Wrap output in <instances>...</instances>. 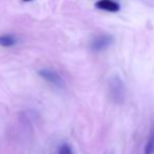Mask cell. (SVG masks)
Instances as JSON below:
<instances>
[{
    "mask_svg": "<svg viewBox=\"0 0 154 154\" xmlns=\"http://www.w3.org/2000/svg\"><path fill=\"white\" fill-rule=\"evenodd\" d=\"M108 93L110 100L116 104H122L126 97V89L123 81L118 75L110 78L108 82Z\"/></svg>",
    "mask_w": 154,
    "mask_h": 154,
    "instance_id": "6da1fadb",
    "label": "cell"
},
{
    "mask_svg": "<svg viewBox=\"0 0 154 154\" xmlns=\"http://www.w3.org/2000/svg\"><path fill=\"white\" fill-rule=\"evenodd\" d=\"M113 42V38L110 35H100L95 37L90 43V48L93 51H102L110 46Z\"/></svg>",
    "mask_w": 154,
    "mask_h": 154,
    "instance_id": "7a4b0ae2",
    "label": "cell"
},
{
    "mask_svg": "<svg viewBox=\"0 0 154 154\" xmlns=\"http://www.w3.org/2000/svg\"><path fill=\"white\" fill-rule=\"evenodd\" d=\"M144 152L145 154H154V128H152L150 131L146 146H145Z\"/></svg>",
    "mask_w": 154,
    "mask_h": 154,
    "instance_id": "8992f818",
    "label": "cell"
},
{
    "mask_svg": "<svg viewBox=\"0 0 154 154\" xmlns=\"http://www.w3.org/2000/svg\"><path fill=\"white\" fill-rule=\"evenodd\" d=\"M94 6L99 10L109 13H116L121 8L120 4L114 0H97L95 2Z\"/></svg>",
    "mask_w": 154,
    "mask_h": 154,
    "instance_id": "277c9868",
    "label": "cell"
},
{
    "mask_svg": "<svg viewBox=\"0 0 154 154\" xmlns=\"http://www.w3.org/2000/svg\"><path fill=\"white\" fill-rule=\"evenodd\" d=\"M17 43V39L11 34H5L0 36V45L2 47H11Z\"/></svg>",
    "mask_w": 154,
    "mask_h": 154,
    "instance_id": "5b68a950",
    "label": "cell"
},
{
    "mask_svg": "<svg viewBox=\"0 0 154 154\" xmlns=\"http://www.w3.org/2000/svg\"><path fill=\"white\" fill-rule=\"evenodd\" d=\"M38 73L43 80L53 84V85L57 86V87H62L63 84H64L61 75L58 72H56L55 70H53V69H48V68L41 69V70H39Z\"/></svg>",
    "mask_w": 154,
    "mask_h": 154,
    "instance_id": "3957f363",
    "label": "cell"
},
{
    "mask_svg": "<svg viewBox=\"0 0 154 154\" xmlns=\"http://www.w3.org/2000/svg\"><path fill=\"white\" fill-rule=\"evenodd\" d=\"M58 154H75V153L72 151V148L68 144H63L59 148Z\"/></svg>",
    "mask_w": 154,
    "mask_h": 154,
    "instance_id": "52a82bcc",
    "label": "cell"
},
{
    "mask_svg": "<svg viewBox=\"0 0 154 154\" xmlns=\"http://www.w3.org/2000/svg\"><path fill=\"white\" fill-rule=\"evenodd\" d=\"M24 2H29V1H32V0H23Z\"/></svg>",
    "mask_w": 154,
    "mask_h": 154,
    "instance_id": "ba28073f",
    "label": "cell"
}]
</instances>
